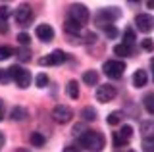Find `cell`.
<instances>
[{
    "label": "cell",
    "mask_w": 154,
    "mask_h": 152,
    "mask_svg": "<svg viewBox=\"0 0 154 152\" xmlns=\"http://www.w3.org/2000/svg\"><path fill=\"white\" fill-rule=\"evenodd\" d=\"M79 142L85 146L89 152H102L106 141H104V135L98 131H87L85 135L79 137Z\"/></svg>",
    "instance_id": "cell-1"
},
{
    "label": "cell",
    "mask_w": 154,
    "mask_h": 152,
    "mask_svg": "<svg viewBox=\"0 0 154 152\" xmlns=\"http://www.w3.org/2000/svg\"><path fill=\"white\" fill-rule=\"evenodd\" d=\"M102 71L108 75V77H112V79H119L123 75V71H125V62H122V60H108V62H104Z\"/></svg>",
    "instance_id": "cell-2"
},
{
    "label": "cell",
    "mask_w": 154,
    "mask_h": 152,
    "mask_svg": "<svg viewBox=\"0 0 154 152\" xmlns=\"http://www.w3.org/2000/svg\"><path fill=\"white\" fill-rule=\"evenodd\" d=\"M67 20L79 23V25H85L87 21H89V10L83 6V4H73V6L69 8V17Z\"/></svg>",
    "instance_id": "cell-3"
},
{
    "label": "cell",
    "mask_w": 154,
    "mask_h": 152,
    "mask_svg": "<svg viewBox=\"0 0 154 152\" xmlns=\"http://www.w3.org/2000/svg\"><path fill=\"white\" fill-rule=\"evenodd\" d=\"M52 117H54L56 123H67V121H71V117H73V110H71L69 106L58 104L54 108V112H52Z\"/></svg>",
    "instance_id": "cell-4"
},
{
    "label": "cell",
    "mask_w": 154,
    "mask_h": 152,
    "mask_svg": "<svg viewBox=\"0 0 154 152\" xmlns=\"http://www.w3.org/2000/svg\"><path fill=\"white\" fill-rule=\"evenodd\" d=\"M135 25L141 33H150L154 29V17L148 16V14H139L135 17Z\"/></svg>",
    "instance_id": "cell-5"
},
{
    "label": "cell",
    "mask_w": 154,
    "mask_h": 152,
    "mask_svg": "<svg viewBox=\"0 0 154 152\" xmlns=\"http://www.w3.org/2000/svg\"><path fill=\"white\" fill-rule=\"evenodd\" d=\"M66 58H67L66 52L54 50L52 54H48V56H45V58L38 60V64H41V65H60V64H64V62H66Z\"/></svg>",
    "instance_id": "cell-6"
},
{
    "label": "cell",
    "mask_w": 154,
    "mask_h": 152,
    "mask_svg": "<svg viewBox=\"0 0 154 152\" xmlns=\"http://www.w3.org/2000/svg\"><path fill=\"white\" fill-rule=\"evenodd\" d=\"M116 98V87H112V85H100L98 89H96V100L98 102H110Z\"/></svg>",
    "instance_id": "cell-7"
},
{
    "label": "cell",
    "mask_w": 154,
    "mask_h": 152,
    "mask_svg": "<svg viewBox=\"0 0 154 152\" xmlns=\"http://www.w3.org/2000/svg\"><path fill=\"white\" fill-rule=\"evenodd\" d=\"M33 20V10L27 6V4H21V6H17L16 10V21L21 23V25H29Z\"/></svg>",
    "instance_id": "cell-8"
},
{
    "label": "cell",
    "mask_w": 154,
    "mask_h": 152,
    "mask_svg": "<svg viewBox=\"0 0 154 152\" xmlns=\"http://www.w3.org/2000/svg\"><path fill=\"white\" fill-rule=\"evenodd\" d=\"M118 17H119L118 8H104V10H100L98 14H96V20L104 21L106 25H112V21H116Z\"/></svg>",
    "instance_id": "cell-9"
},
{
    "label": "cell",
    "mask_w": 154,
    "mask_h": 152,
    "mask_svg": "<svg viewBox=\"0 0 154 152\" xmlns=\"http://www.w3.org/2000/svg\"><path fill=\"white\" fill-rule=\"evenodd\" d=\"M37 37L41 41H45V42H50L52 39H54V29H52L48 23H42V25L37 27Z\"/></svg>",
    "instance_id": "cell-10"
},
{
    "label": "cell",
    "mask_w": 154,
    "mask_h": 152,
    "mask_svg": "<svg viewBox=\"0 0 154 152\" xmlns=\"http://www.w3.org/2000/svg\"><path fill=\"white\" fill-rule=\"evenodd\" d=\"M146 81H148L146 71H143V69H137V71H135V75H133V85H135L137 89L144 87V85H146Z\"/></svg>",
    "instance_id": "cell-11"
},
{
    "label": "cell",
    "mask_w": 154,
    "mask_h": 152,
    "mask_svg": "<svg viewBox=\"0 0 154 152\" xmlns=\"http://www.w3.org/2000/svg\"><path fill=\"white\" fill-rule=\"evenodd\" d=\"M16 83H17V87L19 89H27L29 85H31V73H29L27 69H23L21 73L16 77Z\"/></svg>",
    "instance_id": "cell-12"
},
{
    "label": "cell",
    "mask_w": 154,
    "mask_h": 152,
    "mask_svg": "<svg viewBox=\"0 0 154 152\" xmlns=\"http://www.w3.org/2000/svg\"><path fill=\"white\" fill-rule=\"evenodd\" d=\"M66 91H67V96H69V98L77 100V98H79V83H77V81H69L67 87H66Z\"/></svg>",
    "instance_id": "cell-13"
},
{
    "label": "cell",
    "mask_w": 154,
    "mask_h": 152,
    "mask_svg": "<svg viewBox=\"0 0 154 152\" xmlns=\"http://www.w3.org/2000/svg\"><path fill=\"white\" fill-rule=\"evenodd\" d=\"M83 81H85L87 85H91V87H94V85L98 83V73H96V71H93V69L85 71V73H83Z\"/></svg>",
    "instance_id": "cell-14"
},
{
    "label": "cell",
    "mask_w": 154,
    "mask_h": 152,
    "mask_svg": "<svg viewBox=\"0 0 154 152\" xmlns=\"http://www.w3.org/2000/svg\"><path fill=\"white\" fill-rule=\"evenodd\" d=\"M29 141H31V144L33 146H45V142H46V139H45V135L42 133H31V137H29Z\"/></svg>",
    "instance_id": "cell-15"
},
{
    "label": "cell",
    "mask_w": 154,
    "mask_h": 152,
    "mask_svg": "<svg viewBox=\"0 0 154 152\" xmlns=\"http://www.w3.org/2000/svg\"><path fill=\"white\" fill-rule=\"evenodd\" d=\"M131 46H127V44H123V42H122V44H116L114 46V54L116 56H131Z\"/></svg>",
    "instance_id": "cell-16"
},
{
    "label": "cell",
    "mask_w": 154,
    "mask_h": 152,
    "mask_svg": "<svg viewBox=\"0 0 154 152\" xmlns=\"http://www.w3.org/2000/svg\"><path fill=\"white\" fill-rule=\"evenodd\" d=\"M64 29L67 31V33H71V35H79V31H81V25L79 23H75V21H71V20H67L66 23H64Z\"/></svg>",
    "instance_id": "cell-17"
},
{
    "label": "cell",
    "mask_w": 154,
    "mask_h": 152,
    "mask_svg": "<svg viewBox=\"0 0 154 152\" xmlns=\"http://www.w3.org/2000/svg\"><path fill=\"white\" fill-rule=\"evenodd\" d=\"M106 121H108V125H118V123L122 121V112H112V114H108Z\"/></svg>",
    "instance_id": "cell-18"
},
{
    "label": "cell",
    "mask_w": 154,
    "mask_h": 152,
    "mask_svg": "<svg viewBox=\"0 0 154 152\" xmlns=\"http://www.w3.org/2000/svg\"><path fill=\"white\" fill-rule=\"evenodd\" d=\"M133 42H135V31L133 29H125L123 31V44L131 46Z\"/></svg>",
    "instance_id": "cell-19"
},
{
    "label": "cell",
    "mask_w": 154,
    "mask_h": 152,
    "mask_svg": "<svg viewBox=\"0 0 154 152\" xmlns=\"http://www.w3.org/2000/svg\"><path fill=\"white\" fill-rule=\"evenodd\" d=\"M27 116V112L23 110V108H19V106H16V108H12V120H16V121H19V120H23V117Z\"/></svg>",
    "instance_id": "cell-20"
},
{
    "label": "cell",
    "mask_w": 154,
    "mask_h": 152,
    "mask_svg": "<svg viewBox=\"0 0 154 152\" xmlns=\"http://www.w3.org/2000/svg\"><path fill=\"white\" fill-rule=\"evenodd\" d=\"M17 60L19 62H29L31 60V52H29V48H19L17 50Z\"/></svg>",
    "instance_id": "cell-21"
},
{
    "label": "cell",
    "mask_w": 154,
    "mask_h": 152,
    "mask_svg": "<svg viewBox=\"0 0 154 152\" xmlns=\"http://www.w3.org/2000/svg\"><path fill=\"white\" fill-rule=\"evenodd\" d=\"M143 150L144 152H154V137H146L143 141Z\"/></svg>",
    "instance_id": "cell-22"
},
{
    "label": "cell",
    "mask_w": 154,
    "mask_h": 152,
    "mask_svg": "<svg viewBox=\"0 0 154 152\" xmlns=\"http://www.w3.org/2000/svg\"><path fill=\"white\" fill-rule=\"evenodd\" d=\"M119 135H122L125 141H129V139L133 137V127H131V125H123L122 131H119Z\"/></svg>",
    "instance_id": "cell-23"
},
{
    "label": "cell",
    "mask_w": 154,
    "mask_h": 152,
    "mask_svg": "<svg viewBox=\"0 0 154 152\" xmlns=\"http://www.w3.org/2000/svg\"><path fill=\"white\" fill-rule=\"evenodd\" d=\"M83 117H85V120L87 121H93V120H96V112H94V108H85V110H83Z\"/></svg>",
    "instance_id": "cell-24"
},
{
    "label": "cell",
    "mask_w": 154,
    "mask_h": 152,
    "mask_svg": "<svg viewBox=\"0 0 154 152\" xmlns=\"http://www.w3.org/2000/svg\"><path fill=\"white\" fill-rule=\"evenodd\" d=\"M10 56H14V50L10 46H0V60H8Z\"/></svg>",
    "instance_id": "cell-25"
},
{
    "label": "cell",
    "mask_w": 154,
    "mask_h": 152,
    "mask_svg": "<svg viewBox=\"0 0 154 152\" xmlns=\"http://www.w3.org/2000/svg\"><path fill=\"white\" fill-rule=\"evenodd\" d=\"M144 108L150 114H154V94H148V96L144 98Z\"/></svg>",
    "instance_id": "cell-26"
},
{
    "label": "cell",
    "mask_w": 154,
    "mask_h": 152,
    "mask_svg": "<svg viewBox=\"0 0 154 152\" xmlns=\"http://www.w3.org/2000/svg\"><path fill=\"white\" fill-rule=\"evenodd\" d=\"M17 42H19L21 46H25V48H27V44L31 42V37H29L27 33H19V35H17Z\"/></svg>",
    "instance_id": "cell-27"
},
{
    "label": "cell",
    "mask_w": 154,
    "mask_h": 152,
    "mask_svg": "<svg viewBox=\"0 0 154 152\" xmlns=\"http://www.w3.org/2000/svg\"><path fill=\"white\" fill-rule=\"evenodd\" d=\"M104 33H106V37H108V39L118 37V29H116L114 25H106V27H104Z\"/></svg>",
    "instance_id": "cell-28"
},
{
    "label": "cell",
    "mask_w": 154,
    "mask_h": 152,
    "mask_svg": "<svg viewBox=\"0 0 154 152\" xmlns=\"http://www.w3.org/2000/svg\"><path fill=\"white\" fill-rule=\"evenodd\" d=\"M48 85V75H45V73H38L37 75V87H46Z\"/></svg>",
    "instance_id": "cell-29"
},
{
    "label": "cell",
    "mask_w": 154,
    "mask_h": 152,
    "mask_svg": "<svg viewBox=\"0 0 154 152\" xmlns=\"http://www.w3.org/2000/svg\"><path fill=\"white\" fill-rule=\"evenodd\" d=\"M112 139H114V146H118V148H119V146H125V142H127L122 135H119V133H114Z\"/></svg>",
    "instance_id": "cell-30"
},
{
    "label": "cell",
    "mask_w": 154,
    "mask_h": 152,
    "mask_svg": "<svg viewBox=\"0 0 154 152\" xmlns=\"http://www.w3.org/2000/svg\"><path fill=\"white\" fill-rule=\"evenodd\" d=\"M8 16H10V8L8 6H0V23H6Z\"/></svg>",
    "instance_id": "cell-31"
},
{
    "label": "cell",
    "mask_w": 154,
    "mask_h": 152,
    "mask_svg": "<svg viewBox=\"0 0 154 152\" xmlns=\"http://www.w3.org/2000/svg\"><path fill=\"white\" fill-rule=\"evenodd\" d=\"M73 133H75L77 137H81V135H85V133H87V127L83 125V123H77V125L73 127Z\"/></svg>",
    "instance_id": "cell-32"
},
{
    "label": "cell",
    "mask_w": 154,
    "mask_h": 152,
    "mask_svg": "<svg viewBox=\"0 0 154 152\" xmlns=\"http://www.w3.org/2000/svg\"><path fill=\"white\" fill-rule=\"evenodd\" d=\"M141 46L146 52H150V50H154V42H152V39H144L143 42H141Z\"/></svg>",
    "instance_id": "cell-33"
},
{
    "label": "cell",
    "mask_w": 154,
    "mask_h": 152,
    "mask_svg": "<svg viewBox=\"0 0 154 152\" xmlns=\"http://www.w3.org/2000/svg\"><path fill=\"white\" fill-rule=\"evenodd\" d=\"M12 79H10L8 75V69H0V83H10Z\"/></svg>",
    "instance_id": "cell-34"
},
{
    "label": "cell",
    "mask_w": 154,
    "mask_h": 152,
    "mask_svg": "<svg viewBox=\"0 0 154 152\" xmlns=\"http://www.w3.org/2000/svg\"><path fill=\"white\" fill-rule=\"evenodd\" d=\"M2 33H8V25H6V23H0V35H2Z\"/></svg>",
    "instance_id": "cell-35"
},
{
    "label": "cell",
    "mask_w": 154,
    "mask_h": 152,
    "mask_svg": "<svg viewBox=\"0 0 154 152\" xmlns=\"http://www.w3.org/2000/svg\"><path fill=\"white\" fill-rule=\"evenodd\" d=\"M4 120V102L0 100V121Z\"/></svg>",
    "instance_id": "cell-36"
},
{
    "label": "cell",
    "mask_w": 154,
    "mask_h": 152,
    "mask_svg": "<svg viewBox=\"0 0 154 152\" xmlns=\"http://www.w3.org/2000/svg\"><path fill=\"white\" fill-rule=\"evenodd\" d=\"M64 152H79V148H75V146H66Z\"/></svg>",
    "instance_id": "cell-37"
},
{
    "label": "cell",
    "mask_w": 154,
    "mask_h": 152,
    "mask_svg": "<svg viewBox=\"0 0 154 152\" xmlns=\"http://www.w3.org/2000/svg\"><path fill=\"white\" fill-rule=\"evenodd\" d=\"M146 6H148V8H154V0H148V2H146Z\"/></svg>",
    "instance_id": "cell-38"
},
{
    "label": "cell",
    "mask_w": 154,
    "mask_h": 152,
    "mask_svg": "<svg viewBox=\"0 0 154 152\" xmlns=\"http://www.w3.org/2000/svg\"><path fill=\"white\" fill-rule=\"evenodd\" d=\"M4 141H6V139H4V135H2V133H0V146L4 144Z\"/></svg>",
    "instance_id": "cell-39"
},
{
    "label": "cell",
    "mask_w": 154,
    "mask_h": 152,
    "mask_svg": "<svg viewBox=\"0 0 154 152\" xmlns=\"http://www.w3.org/2000/svg\"><path fill=\"white\" fill-rule=\"evenodd\" d=\"M16 152H29V150H27V148H17Z\"/></svg>",
    "instance_id": "cell-40"
},
{
    "label": "cell",
    "mask_w": 154,
    "mask_h": 152,
    "mask_svg": "<svg viewBox=\"0 0 154 152\" xmlns=\"http://www.w3.org/2000/svg\"><path fill=\"white\" fill-rule=\"evenodd\" d=\"M150 65H152V69H154V58H152V60H150Z\"/></svg>",
    "instance_id": "cell-41"
},
{
    "label": "cell",
    "mask_w": 154,
    "mask_h": 152,
    "mask_svg": "<svg viewBox=\"0 0 154 152\" xmlns=\"http://www.w3.org/2000/svg\"><path fill=\"white\" fill-rule=\"evenodd\" d=\"M131 152H133V150H131Z\"/></svg>",
    "instance_id": "cell-42"
}]
</instances>
